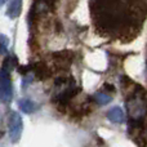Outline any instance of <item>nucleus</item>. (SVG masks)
Returning a JSON list of instances; mask_svg holds the SVG:
<instances>
[{
	"label": "nucleus",
	"instance_id": "2",
	"mask_svg": "<svg viewBox=\"0 0 147 147\" xmlns=\"http://www.w3.org/2000/svg\"><path fill=\"white\" fill-rule=\"evenodd\" d=\"M22 130H23V123H22V117L18 112L12 111L8 119V132H9V138L13 143L18 142L22 136Z\"/></svg>",
	"mask_w": 147,
	"mask_h": 147
},
{
	"label": "nucleus",
	"instance_id": "12",
	"mask_svg": "<svg viewBox=\"0 0 147 147\" xmlns=\"http://www.w3.org/2000/svg\"><path fill=\"white\" fill-rule=\"evenodd\" d=\"M103 88H105V89H107V90H111V93H114V92H115L114 85H111V84H109V83H105Z\"/></svg>",
	"mask_w": 147,
	"mask_h": 147
},
{
	"label": "nucleus",
	"instance_id": "4",
	"mask_svg": "<svg viewBox=\"0 0 147 147\" xmlns=\"http://www.w3.org/2000/svg\"><path fill=\"white\" fill-rule=\"evenodd\" d=\"M107 119L115 124H121L125 120V114L119 106H115L107 111Z\"/></svg>",
	"mask_w": 147,
	"mask_h": 147
},
{
	"label": "nucleus",
	"instance_id": "7",
	"mask_svg": "<svg viewBox=\"0 0 147 147\" xmlns=\"http://www.w3.org/2000/svg\"><path fill=\"white\" fill-rule=\"evenodd\" d=\"M18 107H20V110L22 112H25V114H32L36 110L35 103H34L31 99H20Z\"/></svg>",
	"mask_w": 147,
	"mask_h": 147
},
{
	"label": "nucleus",
	"instance_id": "10",
	"mask_svg": "<svg viewBox=\"0 0 147 147\" xmlns=\"http://www.w3.org/2000/svg\"><path fill=\"white\" fill-rule=\"evenodd\" d=\"M30 71H31V65H30V66H27V65H26V66H20V67H18V72L22 74V75H26V74H28Z\"/></svg>",
	"mask_w": 147,
	"mask_h": 147
},
{
	"label": "nucleus",
	"instance_id": "11",
	"mask_svg": "<svg viewBox=\"0 0 147 147\" xmlns=\"http://www.w3.org/2000/svg\"><path fill=\"white\" fill-rule=\"evenodd\" d=\"M136 142H137V145L140 147H147V140H146V138H143V137L137 138V140H136Z\"/></svg>",
	"mask_w": 147,
	"mask_h": 147
},
{
	"label": "nucleus",
	"instance_id": "5",
	"mask_svg": "<svg viewBox=\"0 0 147 147\" xmlns=\"http://www.w3.org/2000/svg\"><path fill=\"white\" fill-rule=\"evenodd\" d=\"M31 70L34 71L35 76L40 80H44V79H48L51 76V71H49L48 66H47L44 62H36V63L31 65Z\"/></svg>",
	"mask_w": 147,
	"mask_h": 147
},
{
	"label": "nucleus",
	"instance_id": "1",
	"mask_svg": "<svg viewBox=\"0 0 147 147\" xmlns=\"http://www.w3.org/2000/svg\"><path fill=\"white\" fill-rule=\"evenodd\" d=\"M16 65V59L12 57L5 58L3 66L0 69V101L4 103H9L13 98V85L10 78V69Z\"/></svg>",
	"mask_w": 147,
	"mask_h": 147
},
{
	"label": "nucleus",
	"instance_id": "6",
	"mask_svg": "<svg viewBox=\"0 0 147 147\" xmlns=\"http://www.w3.org/2000/svg\"><path fill=\"white\" fill-rule=\"evenodd\" d=\"M22 12V1L20 0H14V1L9 3V7L7 9V16L9 18H17Z\"/></svg>",
	"mask_w": 147,
	"mask_h": 147
},
{
	"label": "nucleus",
	"instance_id": "3",
	"mask_svg": "<svg viewBox=\"0 0 147 147\" xmlns=\"http://www.w3.org/2000/svg\"><path fill=\"white\" fill-rule=\"evenodd\" d=\"M53 57L56 58L57 63H59L63 67H69L74 59V53L71 51H61V52L53 53Z\"/></svg>",
	"mask_w": 147,
	"mask_h": 147
},
{
	"label": "nucleus",
	"instance_id": "9",
	"mask_svg": "<svg viewBox=\"0 0 147 147\" xmlns=\"http://www.w3.org/2000/svg\"><path fill=\"white\" fill-rule=\"evenodd\" d=\"M8 44H9V40L5 35H0V53L5 54L8 51Z\"/></svg>",
	"mask_w": 147,
	"mask_h": 147
},
{
	"label": "nucleus",
	"instance_id": "8",
	"mask_svg": "<svg viewBox=\"0 0 147 147\" xmlns=\"http://www.w3.org/2000/svg\"><path fill=\"white\" fill-rule=\"evenodd\" d=\"M94 101L99 105H106L111 101V97H110V94L106 93V92H98V93L94 96Z\"/></svg>",
	"mask_w": 147,
	"mask_h": 147
}]
</instances>
